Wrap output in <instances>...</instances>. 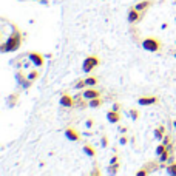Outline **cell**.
Wrapping results in <instances>:
<instances>
[{"instance_id":"obj_5","label":"cell","mask_w":176,"mask_h":176,"mask_svg":"<svg viewBox=\"0 0 176 176\" xmlns=\"http://www.w3.org/2000/svg\"><path fill=\"white\" fill-rule=\"evenodd\" d=\"M142 19V12L141 11H138L136 8H133L128 11V14H127V20H128V23H131V25H134V23H138L139 20Z\"/></svg>"},{"instance_id":"obj_15","label":"cell","mask_w":176,"mask_h":176,"mask_svg":"<svg viewBox=\"0 0 176 176\" xmlns=\"http://www.w3.org/2000/svg\"><path fill=\"white\" fill-rule=\"evenodd\" d=\"M85 82H87V87H94V85H97L99 79H97L96 76H88V77L85 79Z\"/></svg>"},{"instance_id":"obj_24","label":"cell","mask_w":176,"mask_h":176,"mask_svg":"<svg viewBox=\"0 0 176 176\" xmlns=\"http://www.w3.org/2000/svg\"><path fill=\"white\" fill-rule=\"evenodd\" d=\"M127 142H128V138H127V136H122V138L119 139V144H120V145H125Z\"/></svg>"},{"instance_id":"obj_9","label":"cell","mask_w":176,"mask_h":176,"mask_svg":"<svg viewBox=\"0 0 176 176\" xmlns=\"http://www.w3.org/2000/svg\"><path fill=\"white\" fill-rule=\"evenodd\" d=\"M158 97L156 96H142L138 99V104L142 105V107H147V105H154V104H158Z\"/></svg>"},{"instance_id":"obj_2","label":"cell","mask_w":176,"mask_h":176,"mask_svg":"<svg viewBox=\"0 0 176 176\" xmlns=\"http://www.w3.org/2000/svg\"><path fill=\"white\" fill-rule=\"evenodd\" d=\"M142 48L145 51H150V53H158L162 50V42L158 37H153V36H148L142 40Z\"/></svg>"},{"instance_id":"obj_1","label":"cell","mask_w":176,"mask_h":176,"mask_svg":"<svg viewBox=\"0 0 176 176\" xmlns=\"http://www.w3.org/2000/svg\"><path fill=\"white\" fill-rule=\"evenodd\" d=\"M22 45V34L20 31H14L12 34L9 36V39L6 42L2 43V53H8V51H17Z\"/></svg>"},{"instance_id":"obj_10","label":"cell","mask_w":176,"mask_h":176,"mask_svg":"<svg viewBox=\"0 0 176 176\" xmlns=\"http://www.w3.org/2000/svg\"><path fill=\"white\" fill-rule=\"evenodd\" d=\"M153 5V2L151 0H141V2H138L136 5H134V8H136L138 11H141V12H144V11H147L150 6Z\"/></svg>"},{"instance_id":"obj_21","label":"cell","mask_w":176,"mask_h":176,"mask_svg":"<svg viewBox=\"0 0 176 176\" xmlns=\"http://www.w3.org/2000/svg\"><path fill=\"white\" fill-rule=\"evenodd\" d=\"M167 148H168V145H165L164 142H162V144H159V145L156 147V154H158V156H161V154L167 150Z\"/></svg>"},{"instance_id":"obj_32","label":"cell","mask_w":176,"mask_h":176,"mask_svg":"<svg viewBox=\"0 0 176 176\" xmlns=\"http://www.w3.org/2000/svg\"><path fill=\"white\" fill-rule=\"evenodd\" d=\"M172 53H173V56H175V57H176V50H173V51H172Z\"/></svg>"},{"instance_id":"obj_17","label":"cell","mask_w":176,"mask_h":176,"mask_svg":"<svg viewBox=\"0 0 176 176\" xmlns=\"http://www.w3.org/2000/svg\"><path fill=\"white\" fill-rule=\"evenodd\" d=\"M167 173L176 176V162H175V161L170 162V164H167Z\"/></svg>"},{"instance_id":"obj_8","label":"cell","mask_w":176,"mask_h":176,"mask_svg":"<svg viewBox=\"0 0 176 176\" xmlns=\"http://www.w3.org/2000/svg\"><path fill=\"white\" fill-rule=\"evenodd\" d=\"M60 105H62V107H66V108H71V107L76 105V100H74V97L71 96V94L63 93L62 97H60Z\"/></svg>"},{"instance_id":"obj_27","label":"cell","mask_w":176,"mask_h":176,"mask_svg":"<svg viewBox=\"0 0 176 176\" xmlns=\"http://www.w3.org/2000/svg\"><path fill=\"white\" fill-rule=\"evenodd\" d=\"M114 162H119V156H118V154H114V156L111 158V161H110V164H114Z\"/></svg>"},{"instance_id":"obj_7","label":"cell","mask_w":176,"mask_h":176,"mask_svg":"<svg viewBox=\"0 0 176 176\" xmlns=\"http://www.w3.org/2000/svg\"><path fill=\"white\" fill-rule=\"evenodd\" d=\"M65 136L68 141H73V142H79L80 141V134L79 131L76 130V128H73V127H68L65 130Z\"/></svg>"},{"instance_id":"obj_19","label":"cell","mask_w":176,"mask_h":176,"mask_svg":"<svg viewBox=\"0 0 176 176\" xmlns=\"http://www.w3.org/2000/svg\"><path fill=\"white\" fill-rule=\"evenodd\" d=\"M119 172V162H114V164H110V168H108V173L116 175Z\"/></svg>"},{"instance_id":"obj_29","label":"cell","mask_w":176,"mask_h":176,"mask_svg":"<svg viewBox=\"0 0 176 176\" xmlns=\"http://www.w3.org/2000/svg\"><path fill=\"white\" fill-rule=\"evenodd\" d=\"M93 124H94V122H93V119H88L87 122H85V125H87L88 128H91V127H93Z\"/></svg>"},{"instance_id":"obj_6","label":"cell","mask_w":176,"mask_h":176,"mask_svg":"<svg viewBox=\"0 0 176 176\" xmlns=\"http://www.w3.org/2000/svg\"><path fill=\"white\" fill-rule=\"evenodd\" d=\"M82 97L87 99V100L94 99V97H100V91L96 90V88H90V87H87L85 90L82 91Z\"/></svg>"},{"instance_id":"obj_4","label":"cell","mask_w":176,"mask_h":176,"mask_svg":"<svg viewBox=\"0 0 176 176\" xmlns=\"http://www.w3.org/2000/svg\"><path fill=\"white\" fill-rule=\"evenodd\" d=\"M26 57H28L31 60V63L36 65V66H43V63H45L43 54H40L37 51H30L28 54H26Z\"/></svg>"},{"instance_id":"obj_12","label":"cell","mask_w":176,"mask_h":176,"mask_svg":"<svg viewBox=\"0 0 176 176\" xmlns=\"http://www.w3.org/2000/svg\"><path fill=\"white\" fill-rule=\"evenodd\" d=\"M154 138L159 139V141L165 138V127L164 125H159V127L154 128Z\"/></svg>"},{"instance_id":"obj_23","label":"cell","mask_w":176,"mask_h":176,"mask_svg":"<svg viewBox=\"0 0 176 176\" xmlns=\"http://www.w3.org/2000/svg\"><path fill=\"white\" fill-rule=\"evenodd\" d=\"M100 144H102V147H108V138L105 136V134L100 138Z\"/></svg>"},{"instance_id":"obj_33","label":"cell","mask_w":176,"mask_h":176,"mask_svg":"<svg viewBox=\"0 0 176 176\" xmlns=\"http://www.w3.org/2000/svg\"><path fill=\"white\" fill-rule=\"evenodd\" d=\"M173 124H175V127H176V120H173Z\"/></svg>"},{"instance_id":"obj_14","label":"cell","mask_w":176,"mask_h":176,"mask_svg":"<svg viewBox=\"0 0 176 176\" xmlns=\"http://www.w3.org/2000/svg\"><path fill=\"white\" fill-rule=\"evenodd\" d=\"M102 104H104V100L100 99V97H94V99L88 100V105H90L91 108H97V107H100Z\"/></svg>"},{"instance_id":"obj_18","label":"cell","mask_w":176,"mask_h":176,"mask_svg":"<svg viewBox=\"0 0 176 176\" xmlns=\"http://www.w3.org/2000/svg\"><path fill=\"white\" fill-rule=\"evenodd\" d=\"M17 99H19V94H17V93H14L12 96H9V97H8V105H9V107H14V105L17 104Z\"/></svg>"},{"instance_id":"obj_30","label":"cell","mask_w":176,"mask_h":176,"mask_svg":"<svg viewBox=\"0 0 176 176\" xmlns=\"http://www.w3.org/2000/svg\"><path fill=\"white\" fill-rule=\"evenodd\" d=\"M113 110L119 111V110H120V105H119V104H114V105H113Z\"/></svg>"},{"instance_id":"obj_28","label":"cell","mask_w":176,"mask_h":176,"mask_svg":"<svg viewBox=\"0 0 176 176\" xmlns=\"http://www.w3.org/2000/svg\"><path fill=\"white\" fill-rule=\"evenodd\" d=\"M162 142H164L165 145H170V136H165L164 139H162Z\"/></svg>"},{"instance_id":"obj_3","label":"cell","mask_w":176,"mask_h":176,"mask_svg":"<svg viewBox=\"0 0 176 176\" xmlns=\"http://www.w3.org/2000/svg\"><path fill=\"white\" fill-rule=\"evenodd\" d=\"M99 63H100V59L97 56H88L84 60V71L85 73H91Z\"/></svg>"},{"instance_id":"obj_20","label":"cell","mask_w":176,"mask_h":176,"mask_svg":"<svg viewBox=\"0 0 176 176\" xmlns=\"http://www.w3.org/2000/svg\"><path fill=\"white\" fill-rule=\"evenodd\" d=\"M128 116H130L133 120H136V119H139V116H141V114H139V111L136 110V108H131V110L128 111Z\"/></svg>"},{"instance_id":"obj_22","label":"cell","mask_w":176,"mask_h":176,"mask_svg":"<svg viewBox=\"0 0 176 176\" xmlns=\"http://www.w3.org/2000/svg\"><path fill=\"white\" fill-rule=\"evenodd\" d=\"M84 88H87L85 79H84V80H77V82L74 84V90H84Z\"/></svg>"},{"instance_id":"obj_13","label":"cell","mask_w":176,"mask_h":176,"mask_svg":"<svg viewBox=\"0 0 176 176\" xmlns=\"http://www.w3.org/2000/svg\"><path fill=\"white\" fill-rule=\"evenodd\" d=\"M84 151L87 153V156H90V158H96V148H94L93 145L85 144V145H84Z\"/></svg>"},{"instance_id":"obj_11","label":"cell","mask_w":176,"mask_h":176,"mask_svg":"<svg viewBox=\"0 0 176 176\" xmlns=\"http://www.w3.org/2000/svg\"><path fill=\"white\" fill-rule=\"evenodd\" d=\"M107 119H108V122H111V124H118L120 120V114L116 110H110L107 113Z\"/></svg>"},{"instance_id":"obj_31","label":"cell","mask_w":176,"mask_h":176,"mask_svg":"<svg viewBox=\"0 0 176 176\" xmlns=\"http://www.w3.org/2000/svg\"><path fill=\"white\" fill-rule=\"evenodd\" d=\"M119 131L125 134V133H127V127H120V128H119Z\"/></svg>"},{"instance_id":"obj_16","label":"cell","mask_w":176,"mask_h":176,"mask_svg":"<svg viewBox=\"0 0 176 176\" xmlns=\"http://www.w3.org/2000/svg\"><path fill=\"white\" fill-rule=\"evenodd\" d=\"M39 76H40V73H39L37 70H31V71L28 73V76H26V77H28L30 80H32V82H34V80H37V79H39Z\"/></svg>"},{"instance_id":"obj_25","label":"cell","mask_w":176,"mask_h":176,"mask_svg":"<svg viewBox=\"0 0 176 176\" xmlns=\"http://www.w3.org/2000/svg\"><path fill=\"white\" fill-rule=\"evenodd\" d=\"M136 175H138V176H145V175H148V172L145 170V168H142V170L136 172Z\"/></svg>"},{"instance_id":"obj_26","label":"cell","mask_w":176,"mask_h":176,"mask_svg":"<svg viewBox=\"0 0 176 176\" xmlns=\"http://www.w3.org/2000/svg\"><path fill=\"white\" fill-rule=\"evenodd\" d=\"M100 173H102V172H100L97 167H94V170L91 172V175H93V176H97V175H100Z\"/></svg>"}]
</instances>
